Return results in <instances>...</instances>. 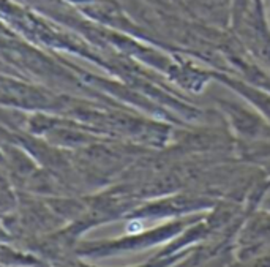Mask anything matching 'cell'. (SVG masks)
<instances>
[{
  "label": "cell",
  "mask_w": 270,
  "mask_h": 267,
  "mask_svg": "<svg viewBox=\"0 0 270 267\" xmlns=\"http://www.w3.org/2000/svg\"><path fill=\"white\" fill-rule=\"evenodd\" d=\"M143 229H144V225L141 220H133V222H130L126 226L128 234H138V232H141Z\"/></svg>",
  "instance_id": "6da1fadb"
}]
</instances>
